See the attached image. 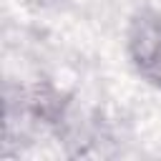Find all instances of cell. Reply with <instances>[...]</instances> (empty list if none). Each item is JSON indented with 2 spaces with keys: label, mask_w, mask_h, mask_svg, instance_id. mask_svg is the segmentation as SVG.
Wrapping results in <instances>:
<instances>
[{
  "label": "cell",
  "mask_w": 161,
  "mask_h": 161,
  "mask_svg": "<svg viewBox=\"0 0 161 161\" xmlns=\"http://www.w3.org/2000/svg\"><path fill=\"white\" fill-rule=\"evenodd\" d=\"M128 53L143 78L161 86V15L141 13L128 30Z\"/></svg>",
  "instance_id": "obj_1"
}]
</instances>
